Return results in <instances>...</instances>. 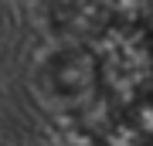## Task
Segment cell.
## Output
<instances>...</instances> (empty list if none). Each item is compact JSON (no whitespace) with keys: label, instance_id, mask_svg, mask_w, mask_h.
<instances>
[{"label":"cell","instance_id":"cell-1","mask_svg":"<svg viewBox=\"0 0 153 146\" xmlns=\"http://www.w3.org/2000/svg\"><path fill=\"white\" fill-rule=\"evenodd\" d=\"M51 95L58 99L68 112H88V105L99 95V82H102V68L88 51H61L48 68H44Z\"/></svg>","mask_w":153,"mask_h":146}]
</instances>
